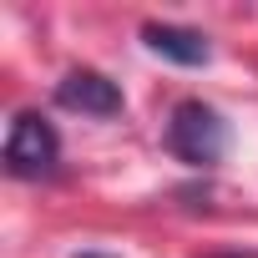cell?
<instances>
[{"label": "cell", "mask_w": 258, "mask_h": 258, "mask_svg": "<svg viewBox=\"0 0 258 258\" xmlns=\"http://www.w3.org/2000/svg\"><path fill=\"white\" fill-rule=\"evenodd\" d=\"M142 41H147L157 56L177 61V66H203V61H208V41H203V31H192V26L147 21V26H142Z\"/></svg>", "instance_id": "277c9868"}, {"label": "cell", "mask_w": 258, "mask_h": 258, "mask_svg": "<svg viewBox=\"0 0 258 258\" xmlns=\"http://www.w3.org/2000/svg\"><path fill=\"white\" fill-rule=\"evenodd\" d=\"M56 96H61V106L86 111V116H116L121 111V91L101 71H66V81L56 86Z\"/></svg>", "instance_id": "3957f363"}, {"label": "cell", "mask_w": 258, "mask_h": 258, "mask_svg": "<svg viewBox=\"0 0 258 258\" xmlns=\"http://www.w3.org/2000/svg\"><path fill=\"white\" fill-rule=\"evenodd\" d=\"M61 162V137L41 111H16L6 132V172L11 177H51Z\"/></svg>", "instance_id": "7a4b0ae2"}, {"label": "cell", "mask_w": 258, "mask_h": 258, "mask_svg": "<svg viewBox=\"0 0 258 258\" xmlns=\"http://www.w3.org/2000/svg\"><path fill=\"white\" fill-rule=\"evenodd\" d=\"M167 147L192 167H213L228 152V121L203 101H182L167 121Z\"/></svg>", "instance_id": "6da1fadb"}]
</instances>
